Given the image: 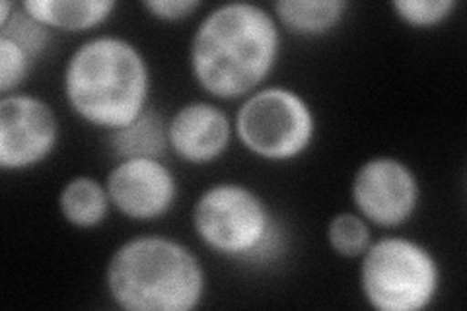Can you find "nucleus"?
Segmentation results:
<instances>
[{"instance_id":"nucleus-14","label":"nucleus","mask_w":467,"mask_h":311,"mask_svg":"<svg viewBox=\"0 0 467 311\" xmlns=\"http://www.w3.org/2000/svg\"><path fill=\"white\" fill-rule=\"evenodd\" d=\"M106 142L113 160L164 158L170 152L168 119L150 108L130 125L108 132Z\"/></svg>"},{"instance_id":"nucleus-10","label":"nucleus","mask_w":467,"mask_h":311,"mask_svg":"<svg viewBox=\"0 0 467 311\" xmlns=\"http://www.w3.org/2000/svg\"><path fill=\"white\" fill-rule=\"evenodd\" d=\"M234 121L213 99H193L168 119L170 152L189 166H209L232 146Z\"/></svg>"},{"instance_id":"nucleus-7","label":"nucleus","mask_w":467,"mask_h":311,"mask_svg":"<svg viewBox=\"0 0 467 311\" xmlns=\"http://www.w3.org/2000/svg\"><path fill=\"white\" fill-rule=\"evenodd\" d=\"M422 187L417 171L396 156L364 160L350 180V202L372 228L400 230L419 211Z\"/></svg>"},{"instance_id":"nucleus-12","label":"nucleus","mask_w":467,"mask_h":311,"mask_svg":"<svg viewBox=\"0 0 467 311\" xmlns=\"http://www.w3.org/2000/svg\"><path fill=\"white\" fill-rule=\"evenodd\" d=\"M350 3L347 0H276L273 16L283 32L302 39L326 37L347 20Z\"/></svg>"},{"instance_id":"nucleus-13","label":"nucleus","mask_w":467,"mask_h":311,"mask_svg":"<svg viewBox=\"0 0 467 311\" xmlns=\"http://www.w3.org/2000/svg\"><path fill=\"white\" fill-rule=\"evenodd\" d=\"M58 214L77 230H96L113 211L104 181L92 175H75L61 187L57 197Z\"/></svg>"},{"instance_id":"nucleus-11","label":"nucleus","mask_w":467,"mask_h":311,"mask_svg":"<svg viewBox=\"0 0 467 311\" xmlns=\"http://www.w3.org/2000/svg\"><path fill=\"white\" fill-rule=\"evenodd\" d=\"M20 6L51 32L84 34L108 24L115 0H22Z\"/></svg>"},{"instance_id":"nucleus-17","label":"nucleus","mask_w":467,"mask_h":311,"mask_svg":"<svg viewBox=\"0 0 467 311\" xmlns=\"http://www.w3.org/2000/svg\"><path fill=\"white\" fill-rule=\"evenodd\" d=\"M458 0H393L391 10L396 18L411 29H434L451 20Z\"/></svg>"},{"instance_id":"nucleus-18","label":"nucleus","mask_w":467,"mask_h":311,"mask_svg":"<svg viewBox=\"0 0 467 311\" xmlns=\"http://www.w3.org/2000/svg\"><path fill=\"white\" fill-rule=\"evenodd\" d=\"M36 61L16 43L0 37V94L10 96L20 92L22 84L34 70Z\"/></svg>"},{"instance_id":"nucleus-4","label":"nucleus","mask_w":467,"mask_h":311,"mask_svg":"<svg viewBox=\"0 0 467 311\" xmlns=\"http://www.w3.org/2000/svg\"><path fill=\"white\" fill-rule=\"evenodd\" d=\"M192 228L211 254L257 269L279 261L288 244L283 222L265 197L238 181L204 189L193 202Z\"/></svg>"},{"instance_id":"nucleus-3","label":"nucleus","mask_w":467,"mask_h":311,"mask_svg":"<svg viewBox=\"0 0 467 311\" xmlns=\"http://www.w3.org/2000/svg\"><path fill=\"white\" fill-rule=\"evenodd\" d=\"M108 298L123 311H193L209 276L195 251L160 233H142L115 247L104 275Z\"/></svg>"},{"instance_id":"nucleus-19","label":"nucleus","mask_w":467,"mask_h":311,"mask_svg":"<svg viewBox=\"0 0 467 311\" xmlns=\"http://www.w3.org/2000/svg\"><path fill=\"white\" fill-rule=\"evenodd\" d=\"M142 8L150 18L164 24H182L204 8L201 0H144Z\"/></svg>"},{"instance_id":"nucleus-5","label":"nucleus","mask_w":467,"mask_h":311,"mask_svg":"<svg viewBox=\"0 0 467 311\" xmlns=\"http://www.w3.org/2000/svg\"><path fill=\"white\" fill-rule=\"evenodd\" d=\"M358 264L362 300L376 311H425L442 290V264L434 251L407 235L374 238Z\"/></svg>"},{"instance_id":"nucleus-16","label":"nucleus","mask_w":467,"mask_h":311,"mask_svg":"<svg viewBox=\"0 0 467 311\" xmlns=\"http://www.w3.org/2000/svg\"><path fill=\"white\" fill-rule=\"evenodd\" d=\"M0 37H6L16 43L18 47H22L37 63L39 57L51 47L53 32L47 26L37 22L34 16H29L18 3L12 16L0 26Z\"/></svg>"},{"instance_id":"nucleus-1","label":"nucleus","mask_w":467,"mask_h":311,"mask_svg":"<svg viewBox=\"0 0 467 311\" xmlns=\"http://www.w3.org/2000/svg\"><path fill=\"white\" fill-rule=\"evenodd\" d=\"M281 53L283 29L271 8L232 0L199 20L189 41V72L213 101H242L267 86Z\"/></svg>"},{"instance_id":"nucleus-20","label":"nucleus","mask_w":467,"mask_h":311,"mask_svg":"<svg viewBox=\"0 0 467 311\" xmlns=\"http://www.w3.org/2000/svg\"><path fill=\"white\" fill-rule=\"evenodd\" d=\"M14 8H16V3H10V0H3V3H0V26L12 16Z\"/></svg>"},{"instance_id":"nucleus-15","label":"nucleus","mask_w":467,"mask_h":311,"mask_svg":"<svg viewBox=\"0 0 467 311\" xmlns=\"http://www.w3.org/2000/svg\"><path fill=\"white\" fill-rule=\"evenodd\" d=\"M329 249L341 259H360L374 242L372 226L355 211L335 213L326 228Z\"/></svg>"},{"instance_id":"nucleus-6","label":"nucleus","mask_w":467,"mask_h":311,"mask_svg":"<svg viewBox=\"0 0 467 311\" xmlns=\"http://www.w3.org/2000/svg\"><path fill=\"white\" fill-rule=\"evenodd\" d=\"M234 139L267 164H290L312 150L317 115L304 94L290 86L267 84L240 101L232 117Z\"/></svg>"},{"instance_id":"nucleus-8","label":"nucleus","mask_w":467,"mask_h":311,"mask_svg":"<svg viewBox=\"0 0 467 311\" xmlns=\"http://www.w3.org/2000/svg\"><path fill=\"white\" fill-rule=\"evenodd\" d=\"M58 140L61 125L49 101L24 92L0 98V170L5 173L46 164Z\"/></svg>"},{"instance_id":"nucleus-2","label":"nucleus","mask_w":467,"mask_h":311,"mask_svg":"<svg viewBox=\"0 0 467 311\" xmlns=\"http://www.w3.org/2000/svg\"><path fill=\"white\" fill-rule=\"evenodd\" d=\"M72 115L98 130H119L150 109L152 70L142 49L123 36L99 34L72 51L63 68Z\"/></svg>"},{"instance_id":"nucleus-9","label":"nucleus","mask_w":467,"mask_h":311,"mask_svg":"<svg viewBox=\"0 0 467 311\" xmlns=\"http://www.w3.org/2000/svg\"><path fill=\"white\" fill-rule=\"evenodd\" d=\"M104 183L113 211L137 224L162 220L180 201L178 175L164 158L113 160Z\"/></svg>"}]
</instances>
